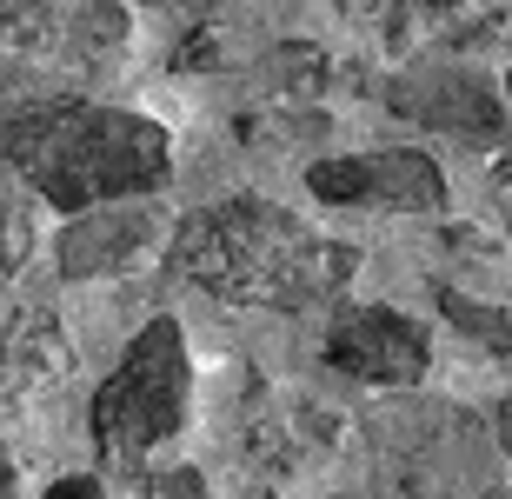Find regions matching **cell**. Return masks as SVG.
<instances>
[{
  "label": "cell",
  "mask_w": 512,
  "mask_h": 499,
  "mask_svg": "<svg viewBox=\"0 0 512 499\" xmlns=\"http://www.w3.org/2000/svg\"><path fill=\"white\" fill-rule=\"evenodd\" d=\"M0 160L60 213L140 200L167 187L173 173L160 120L127 114V107H94V100H47V107L0 114Z\"/></svg>",
  "instance_id": "cell-1"
},
{
  "label": "cell",
  "mask_w": 512,
  "mask_h": 499,
  "mask_svg": "<svg viewBox=\"0 0 512 499\" xmlns=\"http://www.w3.org/2000/svg\"><path fill=\"white\" fill-rule=\"evenodd\" d=\"M173 267L213 300L240 307H313L353 273V253L300 227L293 213L266 200H220L180 220Z\"/></svg>",
  "instance_id": "cell-2"
},
{
  "label": "cell",
  "mask_w": 512,
  "mask_h": 499,
  "mask_svg": "<svg viewBox=\"0 0 512 499\" xmlns=\"http://www.w3.org/2000/svg\"><path fill=\"white\" fill-rule=\"evenodd\" d=\"M187 393H193V366H187V333L180 320H153L133 333L127 360L107 373V386L94 393V440L107 460H140L160 440H173L187 426Z\"/></svg>",
  "instance_id": "cell-3"
},
{
  "label": "cell",
  "mask_w": 512,
  "mask_h": 499,
  "mask_svg": "<svg viewBox=\"0 0 512 499\" xmlns=\"http://www.w3.org/2000/svg\"><path fill=\"white\" fill-rule=\"evenodd\" d=\"M306 187L326 207H393V213H433L446 207V173L419 147H386V154H346L306 167Z\"/></svg>",
  "instance_id": "cell-4"
},
{
  "label": "cell",
  "mask_w": 512,
  "mask_h": 499,
  "mask_svg": "<svg viewBox=\"0 0 512 499\" xmlns=\"http://www.w3.org/2000/svg\"><path fill=\"white\" fill-rule=\"evenodd\" d=\"M326 360L373 386H413V380H426L433 346H426L419 320H406L393 307H346L333 320V333H326Z\"/></svg>",
  "instance_id": "cell-5"
},
{
  "label": "cell",
  "mask_w": 512,
  "mask_h": 499,
  "mask_svg": "<svg viewBox=\"0 0 512 499\" xmlns=\"http://www.w3.org/2000/svg\"><path fill=\"white\" fill-rule=\"evenodd\" d=\"M393 114L433 127V134H459V140H499L506 134V107L499 87L473 67H413L393 80Z\"/></svg>",
  "instance_id": "cell-6"
},
{
  "label": "cell",
  "mask_w": 512,
  "mask_h": 499,
  "mask_svg": "<svg viewBox=\"0 0 512 499\" xmlns=\"http://www.w3.org/2000/svg\"><path fill=\"white\" fill-rule=\"evenodd\" d=\"M153 240H160V207H147V200H107V207L74 213L54 253H60L67 280H100V273L133 267Z\"/></svg>",
  "instance_id": "cell-7"
},
{
  "label": "cell",
  "mask_w": 512,
  "mask_h": 499,
  "mask_svg": "<svg viewBox=\"0 0 512 499\" xmlns=\"http://www.w3.org/2000/svg\"><path fill=\"white\" fill-rule=\"evenodd\" d=\"M67 366V346H60L54 320H20L14 340H7V360H0V393H27L34 380H47V373H60Z\"/></svg>",
  "instance_id": "cell-8"
},
{
  "label": "cell",
  "mask_w": 512,
  "mask_h": 499,
  "mask_svg": "<svg viewBox=\"0 0 512 499\" xmlns=\"http://www.w3.org/2000/svg\"><path fill=\"white\" fill-rule=\"evenodd\" d=\"M27 253H34V207L14 187H0V287L27 267Z\"/></svg>",
  "instance_id": "cell-9"
},
{
  "label": "cell",
  "mask_w": 512,
  "mask_h": 499,
  "mask_svg": "<svg viewBox=\"0 0 512 499\" xmlns=\"http://www.w3.org/2000/svg\"><path fill=\"white\" fill-rule=\"evenodd\" d=\"M439 307H446V320H459V327L473 333V340H486L493 353H506V346H512L506 313H499V307H486V300H466V293H439Z\"/></svg>",
  "instance_id": "cell-10"
},
{
  "label": "cell",
  "mask_w": 512,
  "mask_h": 499,
  "mask_svg": "<svg viewBox=\"0 0 512 499\" xmlns=\"http://www.w3.org/2000/svg\"><path fill=\"white\" fill-rule=\"evenodd\" d=\"M47 499H107V493H100V480L80 473V480H54V486H47Z\"/></svg>",
  "instance_id": "cell-11"
},
{
  "label": "cell",
  "mask_w": 512,
  "mask_h": 499,
  "mask_svg": "<svg viewBox=\"0 0 512 499\" xmlns=\"http://www.w3.org/2000/svg\"><path fill=\"white\" fill-rule=\"evenodd\" d=\"M499 213H506V227H512V160L499 167Z\"/></svg>",
  "instance_id": "cell-12"
},
{
  "label": "cell",
  "mask_w": 512,
  "mask_h": 499,
  "mask_svg": "<svg viewBox=\"0 0 512 499\" xmlns=\"http://www.w3.org/2000/svg\"><path fill=\"white\" fill-rule=\"evenodd\" d=\"M499 440H506V453H512V400L499 406Z\"/></svg>",
  "instance_id": "cell-13"
},
{
  "label": "cell",
  "mask_w": 512,
  "mask_h": 499,
  "mask_svg": "<svg viewBox=\"0 0 512 499\" xmlns=\"http://www.w3.org/2000/svg\"><path fill=\"white\" fill-rule=\"evenodd\" d=\"M506 94H512V74H506Z\"/></svg>",
  "instance_id": "cell-14"
},
{
  "label": "cell",
  "mask_w": 512,
  "mask_h": 499,
  "mask_svg": "<svg viewBox=\"0 0 512 499\" xmlns=\"http://www.w3.org/2000/svg\"><path fill=\"white\" fill-rule=\"evenodd\" d=\"M499 499H512V493H499Z\"/></svg>",
  "instance_id": "cell-15"
}]
</instances>
